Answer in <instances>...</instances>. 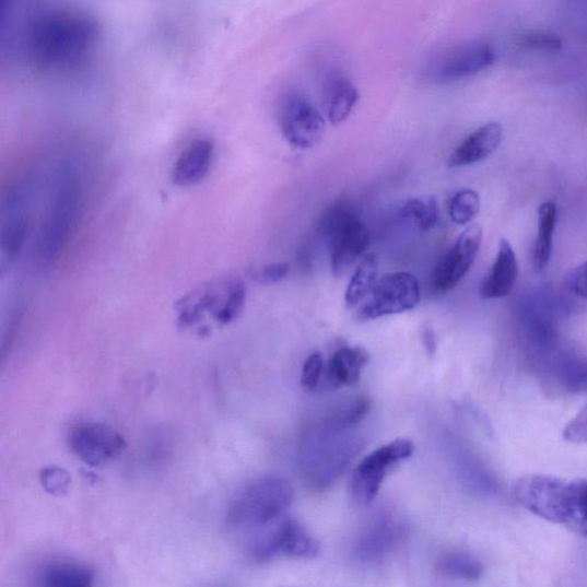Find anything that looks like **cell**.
Instances as JSON below:
<instances>
[{"label": "cell", "instance_id": "obj_28", "mask_svg": "<svg viewBox=\"0 0 587 587\" xmlns=\"http://www.w3.org/2000/svg\"><path fill=\"white\" fill-rule=\"evenodd\" d=\"M481 200L474 190L457 192L449 204V216L458 225L471 223L480 213Z\"/></svg>", "mask_w": 587, "mask_h": 587}, {"label": "cell", "instance_id": "obj_34", "mask_svg": "<svg viewBox=\"0 0 587 587\" xmlns=\"http://www.w3.org/2000/svg\"><path fill=\"white\" fill-rule=\"evenodd\" d=\"M563 437L571 443H587V406L570 422Z\"/></svg>", "mask_w": 587, "mask_h": 587}, {"label": "cell", "instance_id": "obj_35", "mask_svg": "<svg viewBox=\"0 0 587 587\" xmlns=\"http://www.w3.org/2000/svg\"><path fill=\"white\" fill-rule=\"evenodd\" d=\"M290 273V266L286 263H273L263 267L255 274V280L263 285H274L283 281Z\"/></svg>", "mask_w": 587, "mask_h": 587}, {"label": "cell", "instance_id": "obj_20", "mask_svg": "<svg viewBox=\"0 0 587 587\" xmlns=\"http://www.w3.org/2000/svg\"><path fill=\"white\" fill-rule=\"evenodd\" d=\"M368 352L361 347H343L334 352L325 366L324 379L330 388L356 385L368 363Z\"/></svg>", "mask_w": 587, "mask_h": 587}, {"label": "cell", "instance_id": "obj_12", "mask_svg": "<svg viewBox=\"0 0 587 587\" xmlns=\"http://www.w3.org/2000/svg\"><path fill=\"white\" fill-rule=\"evenodd\" d=\"M280 128L287 142L300 150L316 146L325 133V120L320 111L301 93H291L281 105Z\"/></svg>", "mask_w": 587, "mask_h": 587}, {"label": "cell", "instance_id": "obj_19", "mask_svg": "<svg viewBox=\"0 0 587 587\" xmlns=\"http://www.w3.org/2000/svg\"><path fill=\"white\" fill-rule=\"evenodd\" d=\"M503 140V128L500 124H488L469 134L457 148L449 160L450 168L472 166L488 159L495 152Z\"/></svg>", "mask_w": 587, "mask_h": 587}, {"label": "cell", "instance_id": "obj_18", "mask_svg": "<svg viewBox=\"0 0 587 587\" xmlns=\"http://www.w3.org/2000/svg\"><path fill=\"white\" fill-rule=\"evenodd\" d=\"M519 266L516 255L507 239H502L495 263L483 278L480 295L486 300L509 295L518 280Z\"/></svg>", "mask_w": 587, "mask_h": 587}, {"label": "cell", "instance_id": "obj_26", "mask_svg": "<svg viewBox=\"0 0 587 587\" xmlns=\"http://www.w3.org/2000/svg\"><path fill=\"white\" fill-rule=\"evenodd\" d=\"M437 570L445 576L466 580H478L483 576L482 562L466 552H449L437 561Z\"/></svg>", "mask_w": 587, "mask_h": 587}, {"label": "cell", "instance_id": "obj_8", "mask_svg": "<svg viewBox=\"0 0 587 587\" xmlns=\"http://www.w3.org/2000/svg\"><path fill=\"white\" fill-rule=\"evenodd\" d=\"M414 445L410 439L398 438L366 456L356 467L350 482L352 498L367 506L381 489L391 469L412 457Z\"/></svg>", "mask_w": 587, "mask_h": 587}, {"label": "cell", "instance_id": "obj_7", "mask_svg": "<svg viewBox=\"0 0 587 587\" xmlns=\"http://www.w3.org/2000/svg\"><path fill=\"white\" fill-rule=\"evenodd\" d=\"M79 197L80 187L75 173L69 167L61 168L56 180L49 215L40 232L38 255L43 266H52L67 243L75 222Z\"/></svg>", "mask_w": 587, "mask_h": 587}, {"label": "cell", "instance_id": "obj_21", "mask_svg": "<svg viewBox=\"0 0 587 587\" xmlns=\"http://www.w3.org/2000/svg\"><path fill=\"white\" fill-rule=\"evenodd\" d=\"M360 95L356 86L342 77L328 80L322 92V106L334 126L344 122L355 108Z\"/></svg>", "mask_w": 587, "mask_h": 587}, {"label": "cell", "instance_id": "obj_3", "mask_svg": "<svg viewBox=\"0 0 587 587\" xmlns=\"http://www.w3.org/2000/svg\"><path fill=\"white\" fill-rule=\"evenodd\" d=\"M294 501V490L286 479L269 477L258 480L232 502L227 523L234 528H261L283 516Z\"/></svg>", "mask_w": 587, "mask_h": 587}, {"label": "cell", "instance_id": "obj_27", "mask_svg": "<svg viewBox=\"0 0 587 587\" xmlns=\"http://www.w3.org/2000/svg\"><path fill=\"white\" fill-rule=\"evenodd\" d=\"M401 215L421 232H428L437 225L439 220L437 199L434 196L411 199L403 206Z\"/></svg>", "mask_w": 587, "mask_h": 587}, {"label": "cell", "instance_id": "obj_25", "mask_svg": "<svg viewBox=\"0 0 587 587\" xmlns=\"http://www.w3.org/2000/svg\"><path fill=\"white\" fill-rule=\"evenodd\" d=\"M95 575L78 563L57 562L46 566L39 574V582L51 587H87L93 584Z\"/></svg>", "mask_w": 587, "mask_h": 587}, {"label": "cell", "instance_id": "obj_1", "mask_svg": "<svg viewBox=\"0 0 587 587\" xmlns=\"http://www.w3.org/2000/svg\"><path fill=\"white\" fill-rule=\"evenodd\" d=\"M359 426L345 425L330 415L303 432L298 461L307 486L322 491L343 474L366 443Z\"/></svg>", "mask_w": 587, "mask_h": 587}, {"label": "cell", "instance_id": "obj_37", "mask_svg": "<svg viewBox=\"0 0 587 587\" xmlns=\"http://www.w3.org/2000/svg\"><path fill=\"white\" fill-rule=\"evenodd\" d=\"M422 339H424V343L426 350L428 351V354L434 355L436 351V339L431 327L424 328V332H422Z\"/></svg>", "mask_w": 587, "mask_h": 587}, {"label": "cell", "instance_id": "obj_14", "mask_svg": "<svg viewBox=\"0 0 587 587\" xmlns=\"http://www.w3.org/2000/svg\"><path fill=\"white\" fill-rule=\"evenodd\" d=\"M483 238L480 225L467 227L451 249L446 253L435 268L432 283L435 292L444 294L453 291L473 267Z\"/></svg>", "mask_w": 587, "mask_h": 587}, {"label": "cell", "instance_id": "obj_9", "mask_svg": "<svg viewBox=\"0 0 587 587\" xmlns=\"http://www.w3.org/2000/svg\"><path fill=\"white\" fill-rule=\"evenodd\" d=\"M533 375L545 394L572 396L587 391V361L556 354L548 344L538 347L531 359Z\"/></svg>", "mask_w": 587, "mask_h": 587}, {"label": "cell", "instance_id": "obj_10", "mask_svg": "<svg viewBox=\"0 0 587 587\" xmlns=\"http://www.w3.org/2000/svg\"><path fill=\"white\" fill-rule=\"evenodd\" d=\"M258 536L251 545V555L258 562H269L285 555L314 559L320 552L318 540L293 519L277 520Z\"/></svg>", "mask_w": 587, "mask_h": 587}, {"label": "cell", "instance_id": "obj_16", "mask_svg": "<svg viewBox=\"0 0 587 587\" xmlns=\"http://www.w3.org/2000/svg\"><path fill=\"white\" fill-rule=\"evenodd\" d=\"M403 536L401 521L394 516H381L361 533L354 550L355 557L362 565H378L397 548Z\"/></svg>", "mask_w": 587, "mask_h": 587}, {"label": "cell", "instance_id": "obj_22", "mask_svg": "<svg viewBox=\"0 0 587 587\" xmlns=\"http://www.w3.org/2000/svg\"><path fill=\"white\" fill-rule=\"evenodd\" d=\"M456 472L461 484L476 495H496L498 483L489 469L472 454L460 451L456 459Z\"/></svg>", "mask_w": 587, "mask_h": 587}, {"label": "cell", "instance_id": "obj_23", "mask_svg": "<svg viewBox=\"0 0 587 587\" xmlns=\"http://www.w3.org/2000/svg\"><path fill=\"white\" fill-rule=\"evenodd\" d=\"M556 220L557 208L554 202H545L539 207L538 234L532 257V265L536 271H543L551 261Z\"/></svg>", "mask_w": 587, "mask_h": 587}, {"label": "cell", "instance_id": "obj_2", "mask_svg": "<svg viewBox=\"0 0 587 587\" xmlns=\"http://www.w3.org/2000/svg\"><path fill=\"white\" fill-rule=\"evenodd\" d=\"M97 23L84 15L60 12L32 23L26 38L28 57L43 68L81 64L99 38Z\"/></svg>", "mask_w": 587, "mask_h": 587}, {"label": "cell", "instance_id": "obj_11", "mask_svg": "<svg viewBox=\"0 0 587 587\" xmlns=\"http://www.w3.org/2000/svg\"><path fill=\"white\" fill-rule=\"evenodd\" d=\"M421 292L416 278L408 272L389 274L378 281L363 301L359 312L362 321L413 310L420 302Z\"/></svg>", "mask_w": 587, "mask_h": 587}, {"label": "cell", "instance_id": "obj_6", "mask_svg": "<svg viewBox=\"0 0 587 587\" xmlns=\"http://www.w3.org/2000/svg\"><path fill=\"white\" fill-rule=\"evenodd\" d=\"M246 297V285L242 279L228 277L213 281L178 302L179 324L193 326L209 314L220 325H228L242 315Z\"/></svg>", "mask_w": 587, "mask_h": 587}, {"label": "cell", "instance_id": "obj_32", "mask_svg": "<svg viewBox=\"0 0 587 587\" xmlns=\"http://www.w3.org/2000/svg\"><path fill=\"white\" fill-rule=\"evenodd\" d=\"M565 10L570 25L587 42V0H566Z\"/></svg>", "mask_w": 587, "mask_h": 587}, {"label": "cell", "instance_id": "obj_33", "mask_svg": "<svg viewBox=\"0 0 587 587\" xmlns=\"http://www.w3.org/2000/svg\"><path fill=\"white\" fill-rule=\"evenodd\" d=\"M577 514L573 528L577 533L587 538V481L576 480Z\"/></svg>", "mask_w": 587, "mask_h": 587}, {"label": "cell", "instance_id": "obj_30", "mask_svg": "<svg viewBox=\"0 0 587 587\" xmlns=\"http://www.w3.org/2000/svg\"><path fill=\"white\" fill-rule=\"evenodd\" d=\"M40 483L46 492L54 496H61L69 489L70 476L61 467H45L40 473Z\"/></svg>", "mask_w": 587, "mask_h": 587}, {"label": "cell", "instance_id": "obj_36", "mask_svg": "<svg viewBox=\"0 0 587 587\" xmlns=\"http://www.w3.org/2000/svg\"><path fill=\"white\" fill-rule=\"evenodd\" d=\"M570 286L576 295L587 298V262L572 272Z\"/></svg>", "mask_w": 587, "mask_h": 587}, {"label": "cell", "instance_id": "obj_13", "mask_svg": "<svg viewBox=\"0 0 587 587\" xmlns=\"http://www.w3.org/2000/svg\"><path fill=\"white\" fill-rule=\"evenodd\" d=\"M70 450L91 467L105 466L119 459L127 448L126 439L111 427L86 422L69 431Z\"/></svg>", "mask_w": 587, "mask_h": 587}, {"label": "cell", "instance_id": "obj_31", "mask_svg": "<svg viewBox=\"0 0 587 587\" xmlns=\"http://www.w3.org/2000/svg\"><path fill=\"white\" fill-rule=\"evenodd\" d=\"M325 362L320 352L316 351L312 354L307 361L304 362L301 384L307 390H315L318 388L324 377Z\"/></svg>", "mask_w": 587, "mask_h": 587}, {"label": "cell", "instance_id": "obj_17", "mask_svg": "<svg viewBox=\"0 0 587 587\" xmlns=\"http://www.w3.org/2000/svg\"><path fill=\"white\" fill-rule=\"evenodd\" d=\"M215 146L213 140L201 138L187 146L175 163L173 181L179 187L199 184L209 174L213 164Z\"/></svg>", "mask_w": 587, "mask_h": 587}, {"label": "cell", "instance_id": "obj_5", "mask_svg": "<svg viewBox=\"0 0 587 587\" xmlns=\"http://www.w3.org/2000/svg\"><path fill=\"white\" fill-rule=\"evenodd\" d=\"M514 497L539 518L574 528L577 514L575 481L528 476L515 483Z\"/></svg>", "mask_w": 587, "mask_h": 587}, {"label": "cell", "instance_id": "obj_29", "mask_svg": "<svg viewBox=\"0 0 587 587\" xmlns=\"http://www.w3.org/2000/svg\"><path fill=\"white\" fill-rule=\"evenodd\" d=\"M519 48L540 54H556L562 49V39L548 32H529L516 39Z\"/></svg>", "mask_w": 587, "mask_h": 587}, {"label": "cell", "instance_id": "obj_15", "mask_svg": "<svg viewBox=\"0 0 587 587\" xmlns=\"http://www.w3.org/2000/svg\"><path fill=\"white\" fill-rule=\"evenodd\" d=\"M496 60L493 46L484 40H467L443 55L433 69L438 82H457L476 77Z\"/></svg>", "mask_w": 587, "mask_h": 587}, {"label": "cell", "instance_id": "obj_4", "mask_svg": "<svg viewBox=\"0 0 587 587\" xmlns=\"http://www.w3.org/2000/svg\"><path fill=\"white\" fill-rule=\"evenodd\" d=\"M318 231L330 248L336 275H342L354 266L371 244L369 232L357 209L347 201L337 202L326 210Z\"/></svg>", "mask_w": 587, "mask_h": 587}, {"label": "cell", "instance_id": "obj_24", "mask_svg": "<svg viewBox=\"0 0 587 587\" xmlns=\"http://www.w3.org/2000/svg\"><path fill=\"white\" fill-rule=\"evenodd\" d=\"M379 258L377 255L367 254L350 279L344 295L348 308H355L361 304L378 284Z\"/></svg>", "mask_w": 587, "mask_h": 587}]
</instances>
